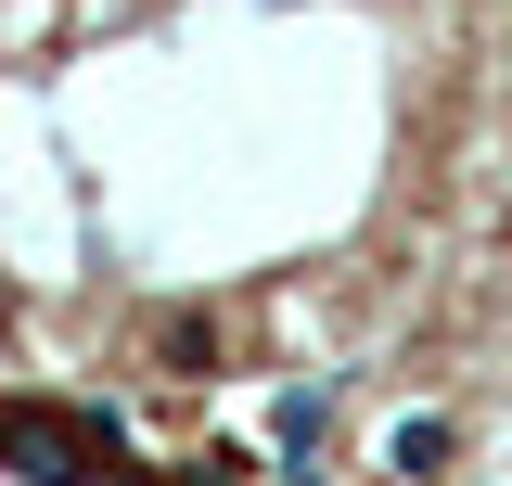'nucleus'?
I'll list each match as a JSON object with an SVG mask.
<instances>
[{"label": "nucleus", "mask_w": 512, "mask_h": 486, "mask_svg": "<svg viewBox=\"0 0 512 486\" xmlns=\"http://www.w3.org/2000/svg\"><path fill=\"white\" fill-rule=\"evenodd\" d=\"M320 435H333V384H282V410H269V448H282V461H320Z\"/></svg>", "instance_id": "obj_1"}, {"label": "nucleus", "mask_w": 512, "mask_h": 486, "mask_svg": "<svg viewBox=\"0 0 512 486\" xmlns=\"http://www.w3.org/2000/svg\"><path fill=\"white\" fill-rule=\"evenodd\" d=\"M384 461H397V474H436V461H448V423H436V410H410V423L384 435Z\"/></svg>", "instance_id": "obj_2"}]
</instances>
